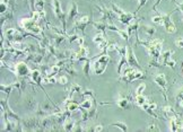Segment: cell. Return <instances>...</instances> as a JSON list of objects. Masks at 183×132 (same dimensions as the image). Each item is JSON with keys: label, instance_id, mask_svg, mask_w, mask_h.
I'll list each match as a JSON object with an SVG mask.
<instances>
[{"label": "cell", "instance_id": "6da1fadb", "mask_svg": "<svg viewBox=\"0 0 183 132\" xmlns=\"http://www.w3.org/2000/svg\"><path fill=\"white\" fill-rule=\"evenodd\" d=\"M19 25L33 34H42V28L33 18H23L19 20Z\"/></svg>", "mask_w": 183, "mask_h": 132}, {"label": "cell", "instance_id": "7a4b0ae2", "mask_svg": "<svg viewBox=\"0 0 183 132\" xmlns=\"http://www.w3.org/2000/svg\"><path fill=\"white\" fill-rule=\"evenodd\" d=\"M109 60H110V58H109L107 55H102V57L94 63V66L91 67V68L94 69V72H95L96 75L103 73L104 70H105V68H106V66H107Z\"/></svg>", "mask_w": 183, "mask_h": 132}, {"label": "cell", "instance_id": "3957f363", "mask_svg": "<svg viewBox=\"0 0 183 132\" xmlns=\"http://www.w3.org/2000/svg\"><path fill=\"white\" fill-rule=\"evenodd\" d=\"M144 75L141 71H138V70H135V69H131V68H127L123 76H122V79L125 80V81H132L135 79H138V78H141Z\"/></svg>", "mask_w": 183, "mask_h": 132}, {"label": "cell", "instance_id": "277c9868", "mask_svg": "<svg viewBox=\"0 0 183 132\" xmlns=\"http://www.w3.org/2000/svg\"><path fill=\"white\" fill-rule=\"evenodd\" d=\"M53 8H54V13H56V15H57V16L59 17V19H60L62 26H63V27H66V19H64L66 14H64V13H63V10L61 9V6H60L59 0H53Z\"/></svg>", "mask_w": 183, "mask_h": 132}, {"label": "cell", "instance_id": "5b68a950", "mask_svg": "<svg viewBox=\"0 0 183 132\" xmlns=\"http://www.w3.org/2000/svg\"><path fill=\"white\" fill-rule=\"evenodd\" d=\"M112 7H113V10H114L115 13H118V14H119V16H120V20H121L123 24H130V23H131V20H132V15L124 13V11L121 10L120 8H118L115 5H112Z\"/></svg>", "mask_w": 183, "mask_h": 132}, {"label": "cell", "instance_id": "8992f818", "mask_svg": "<svg viewBox=\"0 0 183 132\" xmlns=\"http://www.w3.org/2000/svg\"><path fill=\"white\" fill-rule=\"evenodd\" d=\"M16 72H17L21 77H24V76L30 75V68L27 67L26 63H24V62H18V63L16 65Z\"/></svg>", "mask_w": 183, "mask_h": 132}, {"label": "cell", "instance_id": "52a82bcc", "mask_svg": "<svg viewBox=\"0 0 183 132\" xmlns=\"http://www.w3.org/2000/svg\"><path fill=\"white\" fill-rule=\"evenodd\" d=\"M93 42H94L95 44H97V46H98L99 49H106L107 45H109V42L104 38V36H103L102 34L96 35V36L93 38Z\"/></svg>", "mask_w": 183, "mask_h": 132}, {"label": "cell", "instance_id": "ba28073f", "mask_svg": "<svg viewBox=\"0 0 183 132\" xmlns=\"http://www.w3.org/2000/svg\"><path fill=\"white\" fill-rule=\"evenodd\" d=\"M88 23H90V17L88 16H83L82 18H79V19H77L75 22V26H76V28H78L80 31H84Z\"/></svg>", "mask_w": 183, "mask_h": 132}, {"label": "cell", "instance_id": "9c48e42d", "mask_svg": "<svg viewBox=\"0 0 183 132\" xmlns=\"http://www.w3.org/2000/svg\"><path fill=\"white\" fill-rule=\"evenodd\" d=\"M127 51H128L127 61H128L130 65H132V66L139 67V62H138V60L136 59V57H135V54H133V51H132V49H131V48H127Z\"/></svg>", "mask_w": 183, "mask_h": 132}, {"label": "cell", "instance_id": "30bf717a", "mask_svg": "<svg viewBox=\"0 0 183 132\" xmlns=\"http://www.w3.org/2000/svg\"><path fill=\"white\" fill-rule=\"evenodd\" d=\"M6 36H7L8 38H11V37H17L18 40L22 38V34L19 33L16 28H8V30L6 31Z\"/></svg>", "mask_w": 183, "mask_h": 132}, {"label": "cell", "instance_id": "8fae6325", "mask_svg": "<svg viewBox=\"0 0 183 132\" xmlns=\"http://www.w3.org/2000/svg\"><path fill=\"white\" fill-rule=\"evenodd\" d=\"M64 105H66L67 111H69V112H72V111H75V110L79 108V105H78L77 103H75L74 100H71V99H69V98H68V100H66Z\"/></svg>", "mask_w": 183, "mask_h": 132}, {"label": "cell", "instance_id": "7c38bea8", "mask_svg": "<svg viewBox=\"0 0 183 132\" xmlns=\"http://www.w3.org/2000/svg\"><path fill=\"white\" fill-rule=\"evenodd\" d=\"M155 81H156V84H158L163 89H165L166 90V78H165V76L164 75H158L156 78H155Z\"/></svg>", "mask_w": 183, "mask_h": 132}, {"label": "cell", "instance_id": "4fadbf2b", "mask_svg": "<svg viewBox=\"0 0 183 132\" xmlns=\"http://www.w3.org/2000/svg\"><path fill=\"white\" fill-rule=\"evenodd\" d=\"M77 14H78V9H77V3H72L71 5V8H70V10H69V15H68V18L69 19H74L76 16H77Z\"/></svg>", "mask_w": 183, "mask_h": 132}, {"label": "cell", "instance_id": "5bb4252c", "mask_svg": "<svg viewBox=\"0 0 183 132\" xmlns=\"http://www.w3.org/2000/svg\"><path fill=\"white\" fill-rule=\"evenodd\" d=\"M63 125H64V130H67V131H72L75 123L72 122V120H71V119L67 117V119H66V121H64V124H63Z\"/></svg>", "mask_w": 183, "mask_h": 132}, {"label": "cell", "instance_id": "9a60e30c", "mask_svg": "<svg viewBox=\"0 0 183 132\" xmlns=\"http://www.w3.org/2000/svg\"><path fill=\"white\" fill-rule=\"evenodd\" d=\"M91 105H93V102H91V98H87L85 99L82 104H80V106H79V108H85V110H91Z\"/></svg>", "mask_w": 183, "mask_h": 132}, {"label": "cell", "instance_id": "2e32d148", "mask_svg": "<svg viewBox=\"0 0 183 132\" xmlns=\"http://www.w3.org/2000/svg\"><path fill=\"white\" fill-rule=\"evenodd\" d=\"M118 105L121 107V108H128L130 103H129V99L128 98H119L118 100Z\"/></svg>", "mask_w": 183, "mask_h": 132}, {"label": "cell", "instance_id": "e0dca14e", "mask_svg": "<svg viewBox=\"0 0 183 132\" xmlns=\"http://www.w3.org/2000/svg\"><path fill=\"white\" fill-rule=\"evenodd\" d=\"M43 5H44V1H43V0H36V1H35V9H36L37 11L43 10Z\"/></svg>", "mask_w": 183, "mask_h": 132}, {"label": "cell", "instance_id": "ac0fdd59", "mask_svg": "<svg viewBox=\"0 0 183 132\" xmlns=\"http://www.w3.org/2000/svg\"><path fill=\"white\" fill-rule=\"evenodd\" d=\"M145 103H147V99L145 98L143 95H137V104L139 106H143Z\"/></svg>", "mask_w": 183, "mask_h": 132}, {"label": "cell", "instance_id": "d6986e66", "mask_svg": "<svg viewBox=\"0 0 183 132\" xmlns=\"http://www.w3.org/2000/svg\"><path fill=\"white\" fill-rule=\"evenodd\" d=\"M90 68H91L90 61H86L85 65H84V72H85V75L87 76V78H90Z\"/></svg>", "mask_w": 183, "mask_h": 132}, {"label": "cell", "instance_id": "ffe728a7", "mask_svg": "<svg viewBox=\"0 0 183 132\" xmlns=\"http://www.w3.org/2000/svg\"><path fill=\"white\" fill-rule=\"evenodd\" d=\"M112 127H118V128H120V129H121V130H123V131H128V128H127V125H125L124 123H120V122H117V123L112 124Z\"/></svg>", "mask_w": 183, "mask_h": 132}, {"label": "cell", "instance_id": "44dd1931", "mask_svg": "<svg viewBox=\"0 0 183 132\" xmlns=\"http://www.w3.org/2000/svg\"><path fill=\"white\" fill-rule=\"evenodd\" d=\"M94 25L96 26V28L97 30H101V31H105V27H106V24H104V23H94Z\"/></svg>", "mask_w": 183, "mask_h": 132}, {"label": "cell", "instance_id": "7402d4cb", "mask_svg": "<svg viewBox=\"0 0 183 132\" xmlns=\"http://www.w3.org/2000/svg\"><path fill=\"white\" fill-rule=\"evenodd\" d=\"M145 87H146V85H145V84H141V85L137 88V95H141L143 92H144V89H145Z\"/></svg>", "mask_w": 183, "mask_h": 132}, {"label": "cell", "instance_id": "603a6c76", "mask_svg": "<svg viewBox=\"0 0 183 132\" xmlns=\"http://www.w3.org/2000/svg\"><path fill=\"white\" fill-rule=\"evenodd\" d=\"M67 81H68V79H67V77H60V79H59V82L62 84V85H66L67 84Z\"/></svg>", "mask_w": 183, "mask_h": 132}, {"label": "cell", "instance_id": "cb8c5ba5", "mask_svg": "<svg viewBox=\"0 0 183 132\" xmlns=\"http://www.w3.org/2000/svg\"><path fill=\"white\" fill-rule=\"evenodd\" d=\"M175 44L179 46V48H183V40L182 38H179L175 41Z\"/></svg>", "mask_w": 183, "mask_h": 132}, {"label": "cell", "instance_id": "d4e9b609", "mask_svg": "<svg viewBox=\"0 0 183 132\" xmlns=\"http://www.w3.org/2000/svg\"><path fill=\"white\" fill-rule=\"evenodd\" d=\"M146 32H148L149 34H152V33H154V28H152L151 26H147V28H146Z\"/></svg>", "mask_w": 183, "mask_h": 132}, {"label": "cell", "instance_id": "484cf974", "mask_svg": "<svg viewBox=\"0 0 183 132\" xmlns=\"http://www.w3.org/2000/svg\"><path fill=\"white\" fill-rule=\"evenodd\" d=\"M102 130H103V127H102V125H96V128H95V129H94V131H102Z\"/></svg>", "mask_w": 183, "mask_h": 132}, {"label": "cell", "instance_id": "4316f807", "mask_svg": "<svg viewBox=\"0 0 183 132\" xmlns=\"http://www.w3.org/2000/svg\"><path fill=\"white\" fill-rule=\"evenodd\" d=\"M180 105H181V106H182V107H183V100H182V102H181V103H180Z\"/></svg>", "mask_w": 183, "mask_h": 132}, {"label": "cell", "instance_id": "83f0119b", "mask_svg": "<svg viewBox=\"0 0 183 132\" xmlns=\"http://www.w3.org/2000/svg\"><path fill=\"white\" fill-rule=\"evenodd\" d=\"M32 1H34V0H32Z\"/></svg>", "mask_w": 183, "mask_h": 132}]
</instances>
